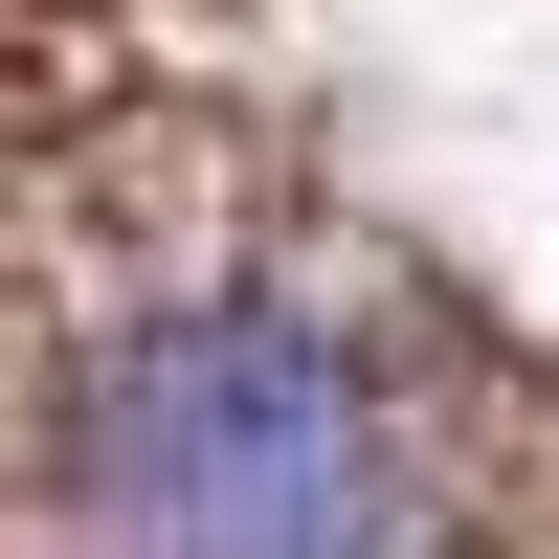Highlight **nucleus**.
Wrapping results in <instances>:
<instances>
[{"label":"nucleus","instance_id":"1","mask_svg":"<svg viewBox=\"0 0 559 559\" xmlns=\"http://www.w3.org/2000/svg\"><path fill=\"white\" fill-rule=\"evenodd\" d=\"M68 537L90 559H403L426 471H403V381L358 313L313 292H157L134 336L68 358Z\"/></svg>","mask_w":559,"mask_h":559}]
</instances>
